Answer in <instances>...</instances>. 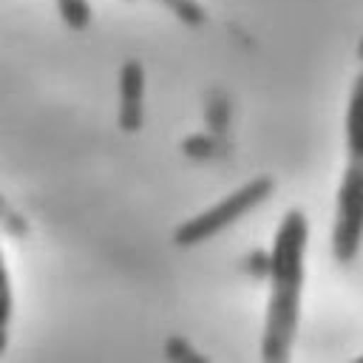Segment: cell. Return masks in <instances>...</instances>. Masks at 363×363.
<instances>
[{"instance_id": "cell-5", "label": "cell", "mask_w": 363, "mask_h": 363, "mask_svg": "<svg viewBox=\"0 0 363 363\" xmlns=\"http://www.w3.org/2000/svg\"><path fill=\"white\" fill-rule=\"evenodd\" d=\"M11 312H14L11 281H9V269H6V261H3V250H0V354L6 352V343H9V323H11Z\"/></svg>"}, {"instance_id": "cell-3", "label": "cell", "mask_w": 363, "mask_h": 363, "mask_svg": "<svg viewBox=\"0 0 363 363\" xmlns=\"http://www.w3.org/2000/svg\"><path fill=\"white\" fill-rule=\"evenodd\" d=\"M272 190H275V182L269 176H255V179L244 182L230 196L218 199L213 207L182 221L173 233V244L176 247H196V244H204L207 238H216L218 233H224L227 227L241 221L247 213H252L258 204H264L272 196Z\"/></svg>"}, {"instance_id": "cell-1", "label": "cell", "mask_w": 363, "mask_h": 363, "mask_svg": "<svg viewBox=\"0 0 363 363\" xmlns=\"http://www.w3.org/2000/svg\"><path fill=\"white\" fill-rule=\"evenodd\" d=\"M306 244H309V218L303 210L292 207L284 213L267 264L269 298L261 329V360L284 363L292 354V343L301 320V295L306 278Z\"/></svg>"}, {"instance_id": "cell-9", "label": "cell", "mask_w": 363, "mask_h": 363, "mask_svg": "<svg viewBox=\"0 0 363 363\" xmlns=\"http://www.w3.org/2000/svg\"><path fill=\"white\" fill-rule=\"evenodd\" d=\"M184 153L193 159H213V156L224 153V142L216 136H187Z\"/></svg>"}, {"instance_id": "cell-10", "label": "cell", "mask_w": 363, "mask_h": 363, "mask_svg": "<svg viewBox=\"0 0 363 363\" xmlns=\"http://www.w3.org/2000/svg\"><path fill=\"white\" fill-rule=\"evenodd\" d=\"M164 352H167V357L170 360H182V363H204L207 357L201 354V352H196L184 337H167V343H164Z\"/></svg>"}, {"instance_id": "cell-8", "label": "cell", "mask_w": 363, "mask_h": 363, "mask_svg": "<svg viewBox=\"0 0 363 363\" xmlns=\"http://www.w3.org/2000/svg\"><path fill=\"white\" fill-rule=\"evenodd\" d=\"M0 230L11 238H26L28 235V221L23 213H17L3 196H0Z\"/></svg>"}, {"instance_id": "cell-2", "label": "cell", "mask_w": 363, "mask_h": 363, "mask_svg": "<svg viewBox=\"0 0 363 363\" xmlns=\"http://www.w3.org/2000/svg\"><path fill=\"white\" fill-rule=\"evenodd\" d=\"M346 159L332 221V255L337 264H352L363 244V71L354 77L346 105Z\"/></svg>"}, {"instance_id": "cell-6", "label": "cell", "mask_w": 363, "mask_h": 363, "mask_svg": "<svg viewBox=\"0 0 363 363\" xmlns=\"http://www.w3.org/2000/svg\"><path fill=\"white\" fill-rule=\"evenodd\" d=\"M60 20L71 28V31H82L91 26V3L88 0H54Z\"/></svg>"}, {"instance_id": "cell-7", "label": "cell", "mask_w": 363, "mask_h": 363, "mask_svg": "<svg viewBox=\"0 0 363 363\" xmlns=\"http://www.w3.org/2000/svg\"><path fill=\"white\" fill-rule=\"evenodd\" d=\"M164 9H170L184 26H190V28H199V26H204L207 23V14H204V9L196 3V0H159Z\"/></svg>"}, {"instance_id": "cell-4", "label": "cell", "mask_w": 363, "mask_h": 363, "mask_svg": "<svg viewBox=\"0 0 363 363\" xmlns=\"http://www.w3.org/2000/svg\"><path fill=\"white\" fill-rule=\"evenodd\" d=\"M119 130L136 133L145 122V68L139 60H125L119 68Z\"/></svg>"}, {"instance_id": "cell-12", "label": "cell", "mask_w": 363, "mask_h": 363, "mask_svg": "<svg viewBox=\"0 0 363 363\" xmlns=\"http://www.w3.org/2000/svg\"><path fill=\"white\" fill-rule=\"evenodd\" d=\"M357 360H360V363H363V354H360V357H357Z\"/></svg>"}, {"instance_id": "cell-11", "label": "cell", "mask_w": 363, "mask_h": 363, "mask_svg": "<svg viewBox=\"0 0 363 363\" xmlns=\"http://www.w3.org/2000/svg\"><path fill=\"white\" fill-rule=\"evenodd\" d=\"M357 60L363 62V37H360V43H357Z\"/></svg>"}]
</instances>
